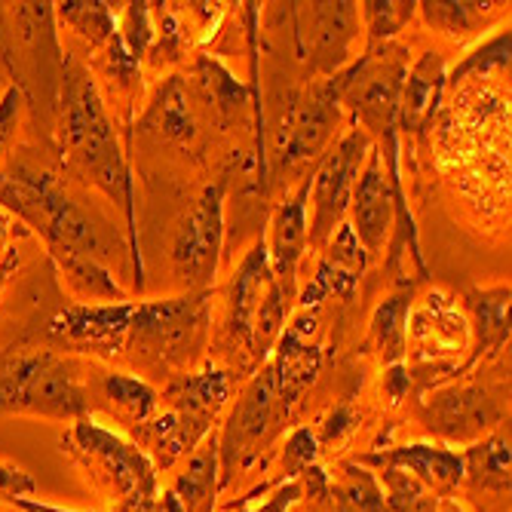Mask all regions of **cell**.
I'll use <instances>...</instances> for the list:
<instances>
[{
    "label": "cell",
    "instance_id": "1",
    "mask_svg": "<svg viewBox=\"0 0 512 512\" xmlns=\"http://www.w3.org/2000/svg\"><path fill=\"white\" fill-rule=\"evenodd\" d=\"M62 151L68 163L105 191L114 203L123 206L129 230L135 234L132 218V175L120 154L117 135L111 129V120L102 108V99L96 92V83L86 74L83 65L68 62L62 77Z\"/></svg>",
    "mask_w": 512,
    "mask_h": 512
},
{
    "label": "cell",
    "instance_id": "2",
    "mask_svg": "<svg viewBox=\"0 0 512 512\" xmlns=\"http://www.w3.org/2000/svg\"><path fill=\"white\" fill-rule=\"evenodd\" d=\"M209 295L188 292L166 301H138L129 319L126 350L163 368L191 365L206 347Z\"/></svg>",
    "mask_w": 512,
    "mask_h": 512
},
{
    "label": "cell",
    "instance_id": "3",
    "mask_svg": "<svg viewBox=\"0 0 512 512\" xmlns=\"http://www.w3.org/2000/svg\"><path fill=\"white\" fill-rule=\"evenodd\" d=\"M0 206L16 212L28 227L53 249H74L92 255L99 249V237L92 221L59 191L50 175H40L25 166L0 172Z\"/></svg>",
    "mask_w": 512,
    "mask_h": 512
},
{
    "label": "cell",
    "instance_id": "4",
    "mask_svg": "<svg viewBox=\"0 0 512 512\" xmlns=\"http://www.w3.org/2000/svg\"><path fill=\"white\" fill-rule=\"evenodd\" d=\"M89 408L80 371L56 353L16 356L0 368V414H43L71 421Z\"/></svg>",
    "mask_w": 512,
    "mask_h": 512
},
{
    "label": "cell",
    "instance_id": "5",
    "mask_svg": "<svg viewBox=\"0 0 512 512\" xmlns=\"http://www.w3.org/2000/svg\"><path fill=\"white\" fill-rule=\"evenodd\" d=\"M405 74H408V53L393 43H378V50H368L356 65L338 74L341 105L353 111L356 123L368 138L371 135L384 138L387 148L396 145Z\"/></svg>",
    "mask_w": 512,
    "mask_h": 512
},
{
    "label": "cell",
    "instance_id": "6",
    "mask_svg": "<svg viewBox=\"0 0 512 512\" xmlns=\"http://www.w3.org/2000/svg\"><path fill=\"white\" fill-rule=\"evenodd\" d=\"M227 396L230 384L227 375L218 368H206L200 375H184L166 390L172 411L157 417V421L138 424L148 436L151 448L157 451V467H172L181 454H188L194 445L206 439Z\"/></svg>",
    "mask_w": 512,
    "mask_h": 512
},
{
    "label": "cell",
    "instance_id": "7",
    "mask_svg": "<svg viewBox=\"0 0 512 512\" xmlns=\"http://www.w3.org/2000/svg\"><path fill=\"white\" fill-rule=\"evenodd\" d=\"M289 405L283 402L273 381L270 362L261 368V375L243 390L234 411H230L224 433L218 439V457H221V485H227L240 470L279 436V430L289 421Z\"/></svg>",
    "mask_w": 512,
    "mask_h": 512
},
{
    "label": "cell",
    "instance_id": "8",
    "mask_svg": "<svg viewBox=\"0 0 512 512\" xmlns=\"http://www.w3.org/2000/svg\"><path fill=\"white\" fill-rule=\"evenodd\" d=\"M68 445L86 467H96L120 491V512H148L157 494V470L142 448L123 442L86 417H80L68 433Z\"/></svg>",
    "mask_w": 512,
    "mask_h": 512
},
{
    "label": "cell",
    "instance_id": "9",
    "mask_svg": "<svg viewBox=\"0 0 512 512\" xmlns=\"http://www.w3.org/2000/svg\"><path fill=\"white\" fill-rule=\"evenodd\" d=\"M506 387L491 384H451L442 390H433V396L421 405V424L445 439L473 445L485 433L503 424L506 417Z\"/></svg>",
    "mask_w": 512,
    "mask_h": 512
},
{
    "label": "cell",
    "instance_id": "10",
    "mask_svg": "<svg viewBox=\"0 0 512 512\" xmlns=\"http://www.w3.org/2000/svg\"><path fill=\"white\" fill-rule=\"evenodd\" d=\"M371 151V138L362 129L347 132L338 148L322 160L316 175L310 178V194H313V221L307 230V243L325 246L332 240L335 227L341 224L350 197H353V184L359 178V166Z\"/></svg>",
    "mask_w": 512,
    "mask_h": 512
},
{
    "label": "cell",
    "instance_id": "11",
    "mask_svg": "<svg viewBox=\"0 0 512 512\" xmlns=\"http://www.w3.org/2000/svg\"><path fill=\"white\" fill-rule=\"evenodd\" d=\"M224 188H227L224 175L215 184H209L191 218L181 224L172 246L175 273L194 292L212 286L218 273V255L224 240Z\"/></svg>",
    "mask_w": 512,
    "mask_h": 512
},
{
    "label": "cell",
    "instance_id": "12",
    "mask_svg": "<svg viewBox=\"0 0 512 512\" xmlns=\"http://www.w3.org/2000/svg\"><path fill=\"white\" fill-rule=\"evenodd\" d=\"M341 123V86L338 74L325 77L301 96V102L292 111L289 135L283 138V166H298L310 157H316Z\"/></svg>",
    "mask_w": 512,
    "mask_h": 512
},
{
    "label": "cell",
    "instance_id": "13",
    "mask_svg": "<svg viewBox=\"0 0 512 512\" xmlns=\"http://www.w3.org/2000/svg\"><path fill=\"white\" fill-rule=\"evenodd\" d=\"M353 234L365 252L378 255L390 237V227L396 221V197L390 188V178L384 172V151L371 148L368 163L353 184Z\"/></svg>",
    "mask_w": 512,
    "mask_h": 512
},
{
    "label": "cell",
    "instance_id": "14",
    "mask_svg": "<svg viewBox=\"0 0 512 512\" xmlns=\"http://www.w3.org/2000/svg\"><path fill=\"white\" fill-rule=\"evenodd\" d=\"M408 332L421 362H442L448 356H460L470 344L467 319L439 289H433L417 310H408Z\"/></svg>",
    "mask_w": 512,
    "mask_h": 512
},
{
    "label": "cell",
    "instance_id": "15",
    "mask_svg": "<svg viewBox=\"0 0 512 512\" xmlns=\"http://www.w3.org/2000/svg\"><path fill=\"white\" fill-rule=\"evenodd\" d=\"M307 200H310V178L301 181V188L295 191V197L283 200L273 215V230H270V270L279 292H283L286 307H292L295 295H298V261L307 249Z\"/></svg>",
    "mask_w": 512,
    "mask_h": 512
},
{
    "label": "cell",
    "instance_id": "16",
    "mask_svg": "<svg viewBox=\"0 0 512 512\" xmlns=\"http://www.w3.org/2000/svg\"><path fill=\"white\" fill-rule=\"evenodd\" d=\"M273 298H283L279 292L273 270H270V255H267V243H255L252 252L243 258L240 270L234 273V286H230V335L237 341H243L252 350V335L255 325L264 313V307Z\"/></svg>",
    "mask_w": 512,
    "mask_h": 512
},
{
    "label": "cell",
    "instance_id": "17",
    "mask_svg": "<svg viewBox=\"0 0 512 512\" xmlns=\"http://www.w3.org/2000/svg\"><path fill=\"white\" fill-rule=\"evenodd\" d=\"M359 463H362V467H375V470L378 467H399V470L411 473L417 482H424L436 497H448L463 482V460H460V454L451 451V448L427 445V442H414V445H402V448L362 454Z\"/></svg>",
    "mask_w": 512,
    "mask_h": 512
},
{
    "label": "cell",
    "instance_id": "18",
    "mask_svg": "<svg viewBox=\"0 0 512 512\" xmlns=\"http://www.w3.org/2000/svg\"><path fill=\"white\" fill-rule=\"evenodd\" d=\"M313 329H316V316L304 313L276 341V356H273L270 368H273L276 390L289 408H295V402L316 381L319 368H322V350L316 344H310Z\"/></svg>",
    "mask_w": 512,
    "mask_h": 512
},
{
    "label": "cell",
    "instance_id": "19",
    "mask_svg": "<svg viewBox=\"0 0 512 512\" xmlns=\"http://www.w3.org/2000/svg\"><path fill=\"white\" fill-rule=\"evenodd\" d=\"M135 304H83L68 307L50 322V335L71 347H105L117 350L129 332Z\"/></svg>",
    "mask_w": 512,
    "mask_h": 512
},
{
    "label": "cell",
    "instance_id": "20",
    "mask_svg": "<svg viewBox=\"0 0 512 512\" xmlns=\"http://www.w3.org/2000/svg\"><path fill=\"white\" fill-rule=\"evenodd\" d=\"M310 62L322 74H341L359 34V4H310Z\"/></svg>",
    "mask_w": 512,
    "mask_h": 512
},
{
    "label": "cell",
    "instance_id": "21",
    "mask_svg": "<svg viewBox=\"0 0 512 512\" xmlns=\"http://www.w3.org/2000/svg\"><path fill=\"white\" fill-rule=\"evenodd\" d=\"M365 249L356 240L350 224H338V234H332L329 243V255L319 261V270L313 276V283L301 292V307L310 310L316 307L325 295H338V298H350L359 276L365 270Z\"/></svg>",
    "mask_w": 512,
    "mask_h": 512
},
{
    "label": "cell",
    "instance_id": "22",
    "mask_svg": "<svg viewBox=\"0 0 512 512\" xmlns=\"http://www.w3.org/2000/svg\"><path fill=\"white\" fill-rule=\"evenodd\" d=\"M445 89V65L439 53L421 56L414 68H408L402 83V102H399V123L402 126H424L433 120L436 105L442 102Z\"/></svg>",
    "mask_w": 512,
    "mask_h": 512
},
{
    "label": "cell",
    "instance_id": "23",
    "mask_svg": "<svg viewBox=\"0 0 512 512\" xmlns=\"http://www.w3.org/2000/svg\"><path fill=\"white\" fill-rule=\"evenodd\" d=\"M221 485V457H218V439L206 436L200 448L191 454L188 467L175 479V497L184 506V512H212L215 494Z\"/></svg>",
    "mask_w": 512,
    "mask_h": 512
},
{
    "label": "cell",
    "instance_id": "24",
    "mask_svg": "<svg viewBox=\"0 0 512 512\" xmlns=\"http://www.w3.org/2000/svg\"><path fill=\"white\" fill-rule=\"evenodd\" d=\"M463 479L473 491H494L497 497H509V430H497L488 439L473 442L460 454Z\"/></svg>",
    "mask_w": 512,
    "mask_h": 512
},
{
    "label": "cell",
    "instance_id": "25",
    "mask_svg": "<svg viewBox=\"0 0 512 512\" xmlns=\"http://www.w3.org/2000/svg\"><path fill=\"white\" fill-rule=\"evenodd\" d=\"M470 307L476 316V353L470 362L476 365L509 344V286L470 292Z\"/></svg>",
    "mask_w": 512,
    "mask_h": 512
},
{
    "label": "cell",
    "instance_id": "26",
    "mask_svg": "<svg viewBox=\"0 0 512 512\" xmlns=\"http://www.w3.org/2000/svg\"><path fill=\"white\" fill-rule=\"evenodd\" d=\"M53 258L59 261L68 286L80 298H86V301H111V304L126 301L123 289L117 286V279L96 261V255L74 252V249H53Z\"/></svg>",
    "mask_w": 512,
    "mask_h": 512
},
{
    "label": "cell",
    "instance_id": "27",
    "mask_svg": "<svg viewBox=\"0 0 512 512\" xmlns=\"http://www.w3.org/2000/svg\"><path fill=\"white\" fill-rule=\"evenodd\" d=\"M408 310H411V286L387 298L375 316H371V338H375L381 359L387 365H399L408 356Z\"/></svg>",
    "mask_w": 512,
    "mask_h": 512
},
{
    "label": "cell",
    "instance_id": "28",
    "mask_svg": "<svg viewBox=\"0 0 512 512\" xmlns=\"http://www.w3.org/2000/svg\"><path fill=\"white\" fill-rule=\"evenodd\" d=\"M378 485L390 512H439V497L399 467H378Z\"/></svg>",
    "mask_w": 512,
    "mask_h": 512
},
{
    "label": "cell",
    "instance_id": "29",
    "mask_svg": "<svg viewBox=\"0 0 512 512\" xmlns=\"http://www.w3.org/2000/svg\"><path fill=\"white\" fill-rule=\"evenodd\" d=\"M105 387V396L120 405L135 424H148L154 421V411H157V390L151 384H145L142 378H132V375H120V371H114V375H105L102 381Z\"/></svg>",
    "mask_w": 512,
    "mask_h": 512
},
{
    "label": "cell",
    "instance_id": "30",
    "mask_svg": "<svg viewBox=\"0 0 512 512\" xmlns=\"http://www.w3.org/2000/svg\"><path fill=\"white\" fill-rule=\"evenodd\" d=\"M59 16L89 43H111L117 37L114 13L102 0H68L59 4Z\"/></svg>",
    "mask_w": 512,
    "mask_h": 512
},
{
    "label": "cell",
    "instance_id": "31",
    "mask_svg": "<svg viewBox=\"0 0 512 512\" xmlns=\"http://www.w3.org/2000/svg\"><path fill=\"white\" fill-rule=\"evenodd\" d=\"M197 74H200V83H203V89H206V96L215 102V108H218L221 114H230V111L246 108V99H249L246 86H243L234 74H230L221 62L203 56V59L197 62Z\"/></svg>",
    "mask_w": 512,
    "mask_h": 512
},
{
    "label": "cell",
    "instance_id": "32",
    "mask_svg": "<svg viewBox=\"0 0 512 512\" xmlns=\"http://www.w3.org/2000/svg\"><path fill=\"white\" fill-rule=\"evenodd\" d=\"M424 13V19L445 31V34H463V31H470L482 13H488L494 4H457V0H430V4H417Z\"/></svg>",
    "mask_w": 512,
    "mask_h": 512
},
{
    "label": "cell",
    "instance_id": "33",
    "mask_svg": "<svg viewBox=\"0 0 512 512\" xmlns=\"http://www.w3.org/2000/svg\"><path fill=\"white\" fill-rule=\"evenodd\" d=\"M509 31H500L494 34L485 46H479L476 53H470L467 59H463L454 71H451V80L448 83H460V80H467L470 74H506L509 77Z\"/></svg>",
    "mask_w": 512,
    "mask_h": 512
},
{
    "label": "cell",
    "instance_id": "34",
    "mask_svg": "<svg viewBox=\"0 0 512 512\" xmlns=\"http://www.w3.org/2000/svg\"><path fill=\"white\" fill-rule=\"evenodd\" d=\"M359 7L368 25V37L375 43H387V37L399 34V28L408 25L417 10V4H405V0H368Z\"/></svg>",
    "mask_w": 512,
    "mask_h": 512
},
{
    "label": "cell",
    "instance_id": "35",
    "mask_svg": "<svg viewBox=\"0 0 512 512\" xmlns=\"http://www.w3.org/2000/svg\"><path fill=\"white\" fill-rule=\"evenodd\" d=\"M157 123H160L163 135H169V138H191L194 135V117H191L188 105H184V89H181L178 77H172V83L160 92Z\"/></svg>",
    "mask_w": 512,
    "mask_h": 512
},
{
    "label": "cell",
    "instance_id": "36",
    "mask_svg": "<svg viewBox=\"0 0 512 512\" xmlns=\"http://www.w3.org/2000/svg\"><path fill=\"white\" fill-rule=\"evenodd\" d=\"M154 40V22H151V4H129L126 7V22H123V34L120 43L129 53L132 62H138L145 56V50Z\"/></svg>",
    "mask_w": 512,
    "mask_h": 512
},
{
    "label": "cell",
    "instance_id": "37",
    "mask_svg": "<svg viewBox=\"0 0 512 512\" xmlns=\"http://www.w3.org/2000/svg\"><path fill=\"white\" fill-rule=\"evenodd\" d=\"M22 89L19 86H10L4 92V99H0V157L7 154V148L13 145V138L19 132V120H22Z\"/></svg>",
    "mask_w": 512,
    "mask_h": 512
},
{
    "label": "cell",
    "instance_id": "38",
    "mask_svg": "<svg viewBox=\"0 0 512 512\" xmlns=\"http://www.w3.org/2000/svg\"><path fill=\"white\" fill-rule=\"evenodd\" d=\"M313 457H316V436L310 430H295L286 445V473H292V476L307 473Z\"/></svg>",
    "mask_w": 512,
    "mask_h": 512
},
{
    "label": "cell",
    "instance_id": "39",
    "mask_svg": "<svg viewBox=\"0 0 512 512\" xmlns=\"http://www.w3.org/2000/svg\"><path fill=\"white\" fill-rule=\"evenodd\" d=\"M34 491V479L19 467H0V500H16Z\"/></svg>",
    "mask_w": 512,
    "mask_h": 512
},
{
    "label": "cell",
    "instance_id": "40",
    "mask_svg": "<svg viewBox=\"0 0 512 512\" xmlns=\"http://www.w3.org/2000/svg\"><path fill=\"white\" fill-rule=\"evenodd\" d=\"M298 497H301V485H298V482H289V485L279 488L264 506H258V509H252V512H286Z\"/></svg>",
    "mask_w": 512,
    "mask_h": 512
},
{
    "label": "cell",
    "instance_id": "41",
    "mask_svg": "<svg viewBox=\"0 0 512 512\" xmlns=\"http://www.w3.org/2000/svg\"><path fill=\"white\" fill-rule=\"evenodd\" d=\"M408 390H411V375H408V368L399 362V365H390V371H387V393H390V399L393 402H399L402 396H408Z\"/></svg>",
    "mask_w": 512,
    "mask_h": 512
},
{
    "label": "cell",
    "instance_id": "42",
    "mask_svg": "<svg viewBox=\"0 0 512 512\" xmlns=\"http://www.w3.org/2000/svg\"><path fill=\"white\" fill-rule=\"evenodd\" d=\"M347 427H350V424H347V411L338 408V411L329 417V424H325V439H338Z\"/></svg>",
    "mask_w": 512,
    "mask_h": 512
},
{
    "label": "cell",
    "instance_id": "43",
    "mask_svg": "<svg viewBox=\"0 0 512 512\" xmlns=\"http://www.w3.org/2000/svg\"><path fill=\"white\" fill-rule=\"evenodd\" d=\"M13 503L19 509H25V512H74V509H59V506H50V503H34V500H25V497H16Z\"/></svg>",
    "mask_w": 512,
    "mask_h": 512
},
{
    "label": "cell",
    "instance_id": "44",
    "mask_svg": "<svg viewBox=\"0 0 512 512\" xmlns=\"http://www.w3.org/2000/svg\"><path fill=\"white\" fill-rule=\"evenodd\" d=\"M163 512H184V506L178 503V497L169 491V494H163V506H160Z\"/></svg>",
    "mask_w": 512,
    "mask_h": 512
},
{
    "label": "cell",
    "instance_id": "45",
    "mask_svg": "<svg viewBox=\"0 0 512 512\" xmlns=\"http://www.w3.org/2000/svg\"><path fill=\"white\" fill-rule=\"evenodd\" d=\"M439 512H463L457 503H451V500H445V503H439Z\"/></svg>",
    "mask_w": 512,
    "mask_h": 512
},
{
    "label": "cell",
    "instance_id": "46",
    "mask_svg": "<svg viewBox=\"0 0 512 512\" xmlns=\"http://www.w3.org/2000/svg\"><path fill=\"white\" fill-rule=\"evenodd\" d=\"M322 512H347V509H344V506H338V503H335V506H332V509H322Z\"/></svg>",
    "mask_w": 512,
    "mask_h": 512
}]
</instances>
